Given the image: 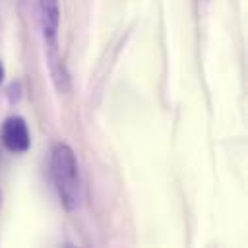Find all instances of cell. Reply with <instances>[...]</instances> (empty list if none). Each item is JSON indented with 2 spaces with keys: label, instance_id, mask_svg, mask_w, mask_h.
<instances>
[{
  "label": "cell",
  "instance_id": "obj_3",
  "mask_svg": "<svg viewBox=\"0 0 248 248\" xmlns=\"http://www.w3.org/2000/svg\"><path fill=\"white\" fill-rule=\"evenodd\" d=\"M0 140L2 145L10 153H25L31 147V134L27 128V122L19 114H12L2 122L0 128Z\"/></svg>",
  "mask_w": 248,
  "mask_h": 248
},
{
  "label": "cell",
  "instance_id": "obj_4",
  "mask_svg": "<svg viewBox=\"0 0 248 248\" xmlns=\"http://www.w3.org/2000/svg\"><path fill=\"white\" fill-rule=\"evenodd\" d=\"M4 81V64L0 62V83Z\"/></svg>",
  "mask_w": 248,
  "mask_h": 248
},
{
  "label": "cell",
  "instance_id": "obj_2",
  "mask_svg": "<svg viewBox=\"0 0 248 248\" xmlns=\"http://www.w3.org/2000/svg\"><path fill=\"white\" fill-rule=\"evenodd\" d=\"M39 21L43 39L46 45L48 54V66L54 79V85L58 91L68 89V72L62 64L60 52H58V27H60V4L58 0H39Z\"/></svg>",
  "mask_w": 248,
  "mask_h": 248
},
{
  "label": "cell",
  "instance_id": "obj_1",
  "mask_svg": "<svg viewBox=\"0 0 248 248\" xmlns=\"http://www.w3.org/2000/svg\"><path fill=\"white\" fill-rule=\"evenodd\" d=\"M50 176L66 211H78L81 207V176L78 157L68 143H56L50 153Z\"/></svg>",
  "mask_w": 248,
  "mask_h": 248
}]
</instances>
